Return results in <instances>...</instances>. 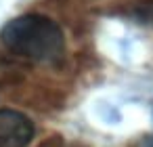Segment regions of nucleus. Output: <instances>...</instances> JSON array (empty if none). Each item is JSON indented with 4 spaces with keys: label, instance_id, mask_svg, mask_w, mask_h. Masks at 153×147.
<instances>
[{
    "label": "nucleus",
    "instance_id": "f257e3e1",
    "mask_svg": "<svg viewBox=\"0 0 153 147\" xmlns=\"http://www.w3.org/2000/svg\"><path fill=\"white\" fill-rule=\"evenodd\" d=\"M2 44L17 57L36 63H59L65 57V36L61 28L44 15H21L2 30Z\"/></svg>",
    "mask_w": 153,
    "mask_h": 147
},
{
    "label": "nucleus",
    "instance_id": "f03ea898",
    "mask_svg": "<svg viewBox=\"0 0 153 147\" xmlns=\"http://www.w3.org/2000/svg\"><path fill=\"white\" fill-rule=\"evenodd\" d=\"M34 139V124L15 109H0V147H27Z\"/></svg>",
    "mask_w": 153,
    "mask_h": 147
}]
</instances>
